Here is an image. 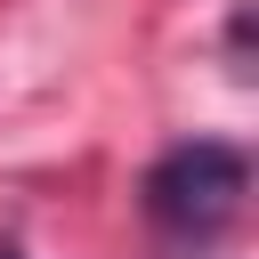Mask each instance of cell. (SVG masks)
Instances as JSON below:
<instances>
[{
	"mask_svg": "<svg viewBox=\"0 0 259 259\" xmlns=\"http://www.w3.org/2000/svg\"><path fill=\"white\" fill-rule=\"evenodd\" d=\"M243 194H251V162H243V146H227V138H186V146H170V154L146 170V219H154L170 243H210V235H227L235 210H243Z\"/></svg>",
	"mask_w": 259,
	"mask_h": 259,
	"instance_id": "1",
	"label": "cell"
},
{
	"mask_svg": "<svg viewBox=\"0 0 259 259\" xmlns=\"http://www.w3.org/2000/svg\"><path fill=\"white\" fill-rule=\"evenodd\" d=\"M0 259H24V251H16V243H0Z\"/></svg>",
	"mask_w": 259,
	"mask_h": 259,
	"instance_id": "2",
	"label": "cell"
}]
</instances>
